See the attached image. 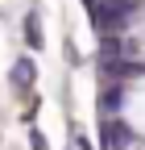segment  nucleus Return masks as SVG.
<instances>
[{
    "instance_id": "obj_1",
    "label": "nucleus",
    "mask_w": 145,
    "mask_h": 150,
    "mask_svg": "<svg viewBox=\"0 0 145 150\" xmlns=\"http://www.w3.org/2000/svg\"><path fill=\"white\" fill-rule=\"evenodd\" d=\"M13 83L17 88H29L33 83V59H29V54H21V59L13 63Z\"/></svg>"
},
{
    "instance_id": "obj_2",
    "label": "nucleus",
    "mask_w": 145,
    "mask_h": 150,
    "mask_svg": "<svg viewBox=\"0 0 145 150\" xmlns=\"http://www.w3.org/2000/svg\"><path fill=\"white\" fill-rule=\"evenodd\" d=\"M25 42L33 46V50H42L46 42H42V29H38V13H29L25 17Z\"/></svg>"
},
{
    "instance_id": "obj_3",
    "label": "nucleus",
    "mask_w": 145,
    "mask_h": 150,
    "mask_svg": "<svg viewBox=\"0 0 145 150\" xmlns=\"http://www.w3.org/2000/svg\"><path fill=\"white\" fill-rule=\"evenodd\" d=\"M29 142H33V150H46V138H42V134H33Z\"/></svg>"
}]
</instances>
